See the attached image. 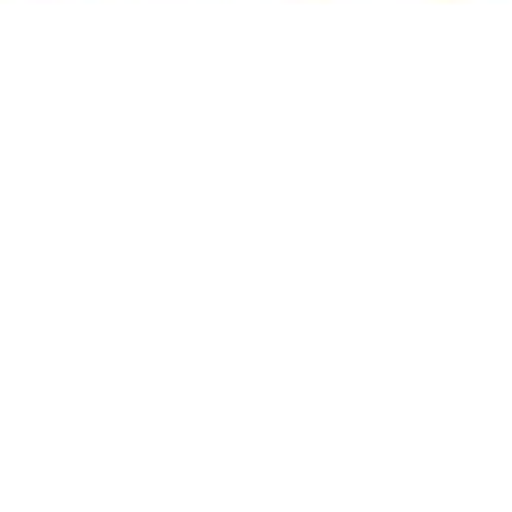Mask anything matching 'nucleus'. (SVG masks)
Returning <instances> with one entry per match:
<instances>
[]
</instances>
